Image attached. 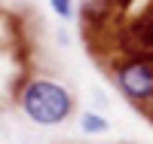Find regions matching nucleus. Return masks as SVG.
<instances>
[{"instance_id": "f03ea898", "label": "nucleus", "mask_w": 153, "mask_h": 144, "mask_svg": "<svg viewBox=\"0 0 153 144\" xmlns=\"http://www.w3.org/2000/svg\"><path fill=\"white\" fill-rule=\"evenodd\" d=\"M120 92L135 104L153 101V52H138L132 61H126L117 71Z\"/></svg>"}, {"instance_id": "20e7f679", "label": "nucleus", "mask_w": 153, "mask_h": 144, "mask_svg": "<svg viewBox=\"0 0 153 144\" xmlns=\"http://www.w3.org/2000/svg\"><path fill=\"white\" fill-rule=\"evenodd\" d=\"M107 116H98V113H92V110H86L83 116H80V129L86 135H101V132H107Z\"/></svg>"}, {"instance_id": "f257e3e1", "label": "nucleus", "mask_w": 153, "mask_h": 144, "mask_svg": "<svg viewBox=\"0 0 153 144\" xmlns=\"http://www.w3.org/2000/svg\"><path fill=\"white\" fill-rule=\"evenodd\" d=\"M19 104L28 120H34L37 126H61L74 113V95L68 86H61L58 80H46L37 77L22 89Z\"/></svg>"}, {"instance_id": "7ed1b4c3", "label": "nucleus", "mask_w": 153, "mask_h": 144, "mask_svg": "<svg viewBox=\"0 0 153 144\" xmlns=\"http://www.w3.org/2000/svg\"><path fill=\"white\" fill-rule=\"evenodd\" d=\"M129 37L135 52H153V3L129 25Z\"/></svg>"}, {"instance_id": "39448f33", "label": "nucleus", "mask_w": 153, "mask_h": 144, "mask_svg": "<svg viewBox=\"0 0 153 144\" xmlns=\"http://www.w3.org/2000/svg\"><path fill=\"white\" fill-rule=\"evenodd\" d=\"M49 6H52V12L61 22H71L74 19V0H49Z\"/></svg>"}]
</instances>
